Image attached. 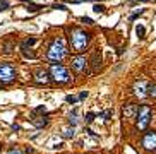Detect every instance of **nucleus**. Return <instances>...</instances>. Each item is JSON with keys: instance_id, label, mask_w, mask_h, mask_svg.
Here are the masks:
<instances>
[{"instance_id": "nucleus-3", "label": "nucleus", "mask_w": 156, "mask_h": 154, "mask_svg": "<svg viewBox=\"0 0 156 154\" xmlns=\"http://www.w3.org/2000/svg\"><path fill=\"white\" fill-rule=\"evenodd\" d=\"M50 75L55 82L59 84H64V82H69L70 80V75H69V70L65 69L62 64H52L50 67Z\"/></svg>"}, {"instance_id": "nucleus-24", "label": "nucleus", "mask_w": 156, "mask_h": 154, "mask_svg": "<svg viewBox=\"0 0 156 154\" xmlns=\"http://www.w3.org/2000/svg\"><path fill=\"white\" fill-rule=\"evenodd\" d=\"M81 21L84 22V24H93V19H89V17H82Z\"/></svg>"}, {"instance_id": "nucleus-28", "label": "nucleus", "mask_w": 156, "mask_h": 154, "mask_svg": "<svg viewBox=\"0 0 156 154\" xmlns=\"http://www.w3.org/2000/svg\"><path fill=\"white\" fill-rule=\"evenodd\" d=\"M82 2H86V0H70V4H82Z\"/></svg>"}, {"instance_id": "nucleus-18", "label": "nucleus", "mask_w": 156, "mask_h": 154, "mask_svg": "<svg viewBox=\"0 0 156 154\" xmlns=\"http://www.w3.org/2000/svg\"><path fill=\"white\" fill-rule=\"evenodd\" d=\"M7 154H22V152H21L17 147H11L9 151H7Z\"/></svg>"}, {"instance_id": "nucleus-21", "label": "nucleus", "mask_w": 156, "mask_h": 154, "mask_svg": "<svg viewBox=\"0 0 156 154\" xmlns=\"http://www.w3.org/2000/svg\"><path fill=\"white\" fill-rule=\"evenodd\" d=\"M40 9H41L40 5H27V11H31V12H38Z\"/></svg>"}, {"instance_id": "nucleus-19", "label": "nucleus", "mask_w": 156, "mask_h": 154, "mask_svg": "<svg viewBox=\"0 0 156 154\" xmlns=\"http://www.w3.org/2000/svg\"><path fill=\"white\" fill-rule=\"evenodd\" d=\"M142 12H144V11H142V9H141V11H137V12H135V14H132V16H130L129 19H130V21H134V19H137V17H139L141 14H142Z\"/></svg>"}, {"instance_id": "nucleus-14", "label": "nucleus", "mask_w": 156, "mask_h": 154, "mask_svg": "<svg viewBox=\"0 0 156 154\" xmlns=\"http://www.w3.org/2000/svg\"><path fill=\"white\" fill-rule=\"evenodd\" d=\"M34 43H36V39H34V38H29V39H24V41H22V48L31 46V45H34Z\"/></svg>"}, {"instance_id": "nucleus-4", "label": "nucleus", "mask_w": 156, "mask_h": 154, "mask_svg": "<svg viewBox=\"0 0 156 154\" xmlns=\"http://www.w3.org/2000/svg\"><path fill=\"white\" fill-rule=\"evenodd\" d=\"M151 115H153L151 108L148 105H142L139 108V113H137V123H135V127L139 128V130H146L151 122Z\"/></svg>"}, {"instance_id": "nucleus-5", "label": "nucleus", "mask_w": 156, "mask_h": 154, "mask_svg": "<svg viewBox=\"0 0 156 154\" xmlns=\"http://www.w3.org/2000/svg\"><path fill=\"white\" fill-rule=\"evenodd\" d=\"M16 69L12 64H0V82L2 84H9L16 79Z\"/></svg>"}, {"instance_id": "nucleus-31", "label": "nucleus", "mask_w": 156, "mask_h": 154, "mask_svg": "<svg viewBox=\"0 0 156 154\" xmlns=\"http://www.w3.org/2000/svg\"><path fill=\"white\" fill-rule=\"evenodd\" d=\"M137 2H149V0H137Z\"/></svg>"}, {"instance_id": "nucleus-30", "label": "nucleus", "mask_w": 156, "mask_h": 154, "mask_svg": "<svg viewBox=\"0 0 156 154\" xmlns=\"http://www.w3.org/2000/svg\"><path fill=\"white\" fill-rule=\"evenodd\" d=\"M89 2H94V4H100V2H101V0H89Z\"/></svg>"}, {"instance_id": "nucleus-16", "label": "nucleus", "mask_w": 156, "mask_h": 154, "mask_svg": "<svg viewBox=\"0 0 156 154\" xmlns=\"http://www.w3.org/2000/svg\"><path fill=\"white\" fill-rule=\"evenodd\" d=\"M9 9V2L7 0H0V11H5Z\"/></svg>"}, {"instance_id": "nucleus-25", "label": "nucleus", "mask_w": 156, "mask_h": 154, "mask_svg": "<svg viewBox=\"0 0 156 154\" xmlns=\"http://www.w3.org/2000/svg\"><path fill=\"white\" fill-rule=\"evenodd\" d=\"M53 9H60V11H65V5H62V4H55Z\"/></svg>"}, {"instance_id": "nucleus-9", "label": "nucleus", "mask_w": 156, "mask_h": 154, "mask_svg": "<svg viewBox=\"0 0 156 154\" xmlns=\"http://www.w3.org/2000/svg\"><path fill=\"white\" fill-rule=\"evenodd\" d=\"M148 84L149 82H144V80H139V82H135V86H134V94L135 96H139V98H146L148 96Z\"/></svg>"}, {"instance_id": "nucleus-12", "label": "nucleus", "mask_w": 156, "mask_h": 154, "mask_svg": "<svg viewBox=\"0 0 156 154\" xmlns=\"http://www.w3.org/2000/svg\"><path fill=\"white\" fill-rule=\"evenodd\" d=\"M148 96L156 98V84H148Z\"/></svg>"}, {"instance_id": "nucleus-10", "label": "nucleus", "mask_w": 156, "mask_h": 154, "mask_svg": "<svg viewBox=\"0 0 156 154\" xmlns=\"http://www.w3.org/2000/svg\"><path fill=\"white\" fill-rule=\"evenodd\" d=\"M50 77L52 75H48V72H45V70H36L34 72V82H38V84H48Z\"/></svg>"}, {"instance_id": "nucleus-7", "label": "nucleus", "mask_w": 156, "mask_h": 154, "mask_svg": "<svg viewBox=\"0 0 156 154\" xmlns=\"http://www.w3.org/2000/svg\"><path fill=\"white\" fill-rule=\"evenodd\" d=\"M142 147L146 151H156V132L154 130H148L142 137Z\"/></svg>"}, {"instance_id": "nucleus-2", "label": "nucleus", "mask_w": 156, "mask_h": 154, "mask_svg": "<svg viewBox=\"0 0 156 154\" xmlns=\"http://www.w3.org/2000/svg\"><path fill=\"white\" fill-rule=\"evenodd\" d=\"M89 43V34L82 29H72L70 31V46L74 52H84Z\"/></svg>"}, {"instance_id": "nucleus-1", "label": "nucleus", "mask_w": 156, "mask_h": 154, "mask_svg": "<svg viewBox=\"0 0 156 154\" xmlns=\"http://www.w3.org/2000/svg\"><path fill=\"white\" fill-rule=\"evenodd\" d=\"M67 53H69L67 45H65V41L62 39V38H59V39H55V41L50 45L48 52H46V57H48L50 62L59 64L60 60H64L65 57H67Z\"/></svg>"}, {"instance_id": "nucleus-6", "label": "nucleus", "mask_w": 156, "mask_h": 154, "mask_svg": "<svg viewBox=\"0 0 156 154\" xmlns=\"http://www.w3.org/2000/svg\"><path fill=\"white\" fill-rule=\"evenodd\" d=\"M70 65H72V69L75 72H86L88 69V58L84 55H75L70 58Z\"/></svg>"}, {"instance_id": "nucleus-17", "label": "nucleus", "mask_w": 156, "mask_h": 154, "mask_svg": "<svg viewBox=\"0 0 156 154\" xmlns=\"http://www.w3.org/2000/svg\"><path fill=\"white\" fill-rule=\"evenodd\" d=\"M135 33H137V34L142 38V36H144V27H142V26H137V27H135Z\"/></svg>"}, {"instance_id": "nucleus-15", "label": "nucleus", "mask_w": 156, "mask_h": 154, "mask_svg": "<svg viewBox=\"0 0 156 154\" xmlns=\"http://www.w3.org/2000/svg\"><path fill=\"white\" fill-rule=\"evenodd\" d=\"M64 137H74V128H65V130H64Z\"/></svg>"}, {"instance_id": "nucleus-22", "label": "nucleus", "mask_w": 156, "mask_h": 154, "mask_svg": "<svg viewBox=\"0 0 156 154\" xmlns=\"http://www.w3.org/2000/svg\"><path fill=\"white\" fill-rule=\"evenodd\" d=\"M77 99H79V98H75V96H67V98H65V101H67V103H75Z\"/></svg>"}, {"instance_id": "nucleus-26", "label": "nucleus", "mask_w": 156, "mask_h": 154, "mask_svg": "<svg viewBox=\"0 0 156 154\" xmlns=\"http://www.w3.org/2000/svg\"><path fill=\"white\" fill-rule=\"evenodd\" d=\"M84 98H88V91H82L81 94H79V99H84Z\"/></svg>"}, {"instance_id": "nucleus-27", "label": "nucleus", "mask_w": 156, "mask_h": 154, "mask_svg": "<svg viewBox=\"0 0 156 154\" xmlns=\"http://www.w3.org/2000/svg\"><path fill=\"white\" fill-rule=\"evenodd\" d=\"M45 112V106H38L36 110H34V113H43Z\"/></svg>"}, {"instance_id": "nucleus-8", "label": "nucleus", "mask_w": 156, "mask_h": 154, "mask_svg": "<svg viewBox=\"0 0 156 154\" xmlns=\"http://www.w3.org/2000/svg\"><path fill=\"white\" fill-rule=\"evenodd\" d=\"M122 113H124V118H135L139 113V106L134 103H125L122 108Z\"/></svg>"}, {"instance_id": "nucleus-20", "label": "nucleus", "mask_w": 156, "mask_h": 154, "mask_svg": "<svg viewBox=\"0 0 156 154\" xmlns=\"http://www.w3.org/2000/svg\"><path fill=\"white\" fill-rule=\"evenodd\" d=\"M112 115H113V112H112V110H107V112L103 113V117H105V120H110V118H112Z\"/></svg>"}, {"instance_id": "nucleus-11", "label": "nucleus", "mask_w": 156, "mask_h": 154, "mask_svg": "<svg viewBox=\"0 0 156 154\" xmlns=\"http://www.w3.org/2000/svg\"><path fill=\"white\" fill-rule=\"evenodd\" d=\"M31 123L36 128H41V127H45V125L48 123V118H46V117H33L31 118Z\"/></svg>"}, {"instance_id": "nucleus-13", "label": "nucleus", "mask_w": 156, "mask_h": 154, "mask_svg": "<svg viewBox=\"0 0 156 154\" xmlns=\"http://www.w3.org/2000/svg\"><path fill=\"white\" fill-rule=\"evenodd\" d=\"M93 12L103 14V12H105V5H101V4H94V5H93Z\"/></svg>"}, {"instance_id": "nucleus-29", "label": "nucleus", "mask_w": 156, "mask_h": 154, "mask_svg": "<svg viewBox=\"0 0 156 154\" xmlns=\"http://www.w3.org/2000/svg\"><path fill=\"white\" fill-rule=\"evenodd\" d=\"M19 128H21V127H19L17 123H14V125H12V130H16V132H17V130H19Z\"/></svg>"}, {"instance_id": "nucleus-23", "label": "nucleus", "mask_w": 156, "mask_h": 154, "mask_svg": "<svg viewBox=\"0 0 156 154\" xmlns=\"http://www.w3.org/2000/svg\"><path fill=\"white\" fill-rule=\"evenodd\" d=\"M93 120H94V113H88V115H86V122L91 123Z\"/></svg>"}]
</instances>
